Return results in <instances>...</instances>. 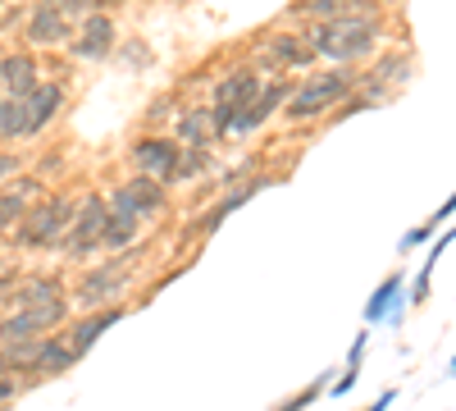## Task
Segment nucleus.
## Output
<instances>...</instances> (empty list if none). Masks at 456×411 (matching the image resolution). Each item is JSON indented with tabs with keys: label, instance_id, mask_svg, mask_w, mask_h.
Wrapping results in <instances>:
<instances>
[{
	"label": "nucleus",
	"instance_id": "nucleus-1",
	"mask_svg": "<svg viewBox=\"0 0 456 411\" xmlns=\"http://www.w3.org/2000/svg\"><path fill=\"white\" fill-rule=\"evenodd\" d=\"M379 46V19L374 14H342V19H324L315 28V42L311 51L324 55V60H338V64H352V60H365L374 55Z\"/></svg>",
	"mask_w": 456,
	"mask_h": 411
},
{
	"label": "nucleus",
	"instance_id": "nucleus-2",
	"mask_svg": "<svg viewBox=\"0 0 456 411\" xmlns=\"http://www.w3.org/2000/svg\"><path fill=\"white\" fill-rule=\"evenodd\" d=\"M69 215H73V197L55 193L46 201H37L23 210V224H19V247H37V251H46V247H60L64 229H69Z\"/></svg>",
	"mask_w": 456,
	"mask_h": 411
},
{
	"label": "nucleus",
	"instance_id": "nucleus-3",
	"mask_svg": "<svg viewBox=\"0 0 456 411\" xmlns=\"http://www.w3.org/2000/svg\"><path fill=\"white\" fill-rule=\"evenodd\" d=\"M352 73H324V78H311L301 83L297 92H288V119H315V115H329L338 101L352 96Z\"/></svg>",
	"mask_w": 456,
	"mask_h": 411
},
{
	"label": "nucleus",
	"instance_id": "nucleus-4",
	"mask_svg": "<svg viewBox=\"0 0 456 411\" xmlns=\"http://www.w3.org/2000/svg\"><path fill=\"white\" fill-rule=\"evenodd\" d=\"M260 92V78L251 69H238V73H228V78L215 87V110H210V133L224 137L228 128H233V115Z\"/></svg>",
	"mask_w": 456,
	"mask_h": 411
},
{
	"label": "nucleus",
	"instance_id": "nucleus-5",
	"mask_svg": "<svg viewBox=\"0 0 456 411\" xmlns=\"http://www.w3.org/2000/svg\"><path fill=\"white\" fill-rule=\"evenodd\" d=\"M101 224H105V197L92 193V197H83L78 215H69V229H64L60 247L69 256H92L101 247Z\"/></svg>",
	"mask_w": 456,
	"mask_h": 411
},
{
	"label": "nucleus",
	"instance_id": "nucleus-6",
	"mask_svg": "<svg viewBox=\"0 0 456 411\" xmlns=\"http://www.w3.org/2000/svg\"><path fill=\"white\" fill-rule=\"evenodd\" d=\"M128 284H133L128 260H110V266H96V270H87L83 284H78V307H105L110 297H119Z\"/></svg>",
	"mask_w": 456,
	"mask_h": 411
},
{
	"label": "nucleus",
	"instance_id": "nucleus-7",
	"mask_svg": "<svg viewBox=\"0 0 456 411\" xmlns=\"http://www.w3.org/2000/svg\"><path fill=\"white\" fill-rule=\"evenodd\" d=\"M69 316V302L60 297V302H51V307H23L19 316H10V320H0V343H19V339H37L42 329H55L60 320Z\"/></svg>",
	"mask_w": 456,
	"mask_h": 411
},
{
	"label": "nucleus",
	"instance_id": "nucleus-8",
	"mask_svg": "<svg viewBox=\"0 0 456 411\" xmlns=\"http://www.w3.org/2000/svg\"><path fill=\"white\" fill-rule=\"evenodd\" d=\"M60 101H64L60 83H37L32 92H23V137L46 133L51 119H55V110H60Z\"/></svg>",
	"mask_w": 456,
	"mask_h": 411
},
{
	"label": "nucleus",
	"instance_id": "nucleus-9",
	"mask_svg": "<svg viewBox=\"0 0 456 411\" xmlns=\"http://www.w3.org/2000/svg\"><path fill=\"white\" fill-rule=\"evenodd\" d=\"M133 165H137L146 178H174L178 142H169V137H142V142L133 146Z\"/></svg>",
	"mask_w": 456,
	"mask_h": 411
},
{
	"label": "nucleus",
	"instance_id": "nucleus-10",
	"mask_svg": "<svg viewBox=\"0 0 456 411\" xmlns=\"http://www.w3.org/2000/svg\"><path fill=\"white\" fill-rule=\"evenodd\" d=\"M283 101H288V83H270V87H260V92L238 110V115H233V128H228V133H256V128H260L265 119H270Z\"/></svg>",
	"mask_w": 456,
	"mask_h": 411
},
{
	"label": "nucleus",
	"instance_id": "nucleus-11",
	"mask_svg": "<svg viewBox=\"0 0 456 411\" xmlns=\"http://www.w3.org/2000/svg\"><path fill=\"white\" fill-rule=\"evenodd\" d=\"M114 51V19L110 14H83V28H78V42H73V55L78 60H105Z\"/></svg>",
	"mask_w": 456,
	"mask_h": 411
},
{
	"label": "nucleus",
	"instance_id": "nucleus-12",
	"mask_svg": "<svg viewBox=\"0 0 456 411\" xmlns=\"http://www.w3.org/2000/svg\"><path fill=\"white\" fill-rule=\"evenodd\" d=\"M69 37V14L55 5V0H42L32 14H28V42L32 46H55Z\"/></svg>",
	"mask_w": 456,
	"mask_h": 411
},
{
	"label": "nucleus",
	"instance_id": "nucleus-13",
	"mask_svg": "<svg viewBox=\"0 0 456 411\" xmlns=\"http://www.w3.org/2000/svg\"><path fill=\"white\" fill-rule=\"evenodd\" d=\"M270 183H274V178H251V183H238V188H228V193H224V201L206 210V219L197 224V234H201V238H210V234L219 229V224H224V215H233L238 206H247L256 193H265V188H270Z\"/></svg>",
	"mask_w": 456,
	"mask_h": 411
},
{
	"label": "nucleus",
	"instance_id": "nucleus-14",
	"mask_svg": "<svg viewBox=\"0 0 456 411\" xmlns=\"http://www.w3.org/2000/svg\"><path fill=\"white\" fill-rule=\"evenodd\" d=\"M124 320V307H105V311H96V316H83V320H73V329H69V348H73V357H83V352H92V343L101 339V333L110 329V325H119Z\"/></svg>",
	"mask_w": 456,
	"mask_h": 411
},
{
	"label": "nucleus",
	"instance_id": "nucleus-15",
	"mask_svg": "<svg viewBox=\"0 0 456 411\" xmlns=\"http://www.w3.org/2000/svg\"><path fill=\"white\" fill-rule=\"evenodd\" d=\"M37 83V60L32 55H5L0 60V87H5V96H23V92H32Z\"/></svg>",
	"mask_w": 456,
	"mask_h": 411
},
{
	"label": "nucleus",
	"instance_id": "nucleus-16",
	"mask_svg": "<svg viewBox=\"0 0 456 411\" xmlns=\"http://www.w3.org/2000/svg\"><path fill=\"white\" fill-rule=\"evenodd\" d=\"M124 197H128V206H133L142 219L165 210V188H160V178H146V174H137L133 183H124Z\"/></svg>",
	"mask_w": 456,
	"mask_h": 411
},
{
	"label": "nucleus",
	"instance_id": "nucleus-17",
	"mask_svg": "<svg viewBox=\"0 0 456 411\" xmlns=\"http://www.w3.org/2000/svg\"><path fill=\"white\" fill-rule=\"evenodd\" d=\"M60 279H23V284H14V292H10V307H51V302H60Z\"/></svg>",
	"mask_w": 456,
	"mask_h": 411
},
{
	"label": "nucleus",
	"instance_id": "nucleus-18",
	"mask_svg": "<svg viewBox=\"0 0 456 411\" xmlns=\"http://www.w3.org/2000/svg\"><path fill=\"white\" fill-rule=\"evenodd\" d=\"M37 193H42V188H37L32 178L14 183L10 193H0V229H14V224L23 219V210L32 206V197H37Z\"/></svg>",
	"mask_w": 456,
	"mask_h": 411
},
{
	"label": "nucleus",
	"instance_id": "nucleus-19",
	"mask_svg": "<svg viewBox=\"0 0 456 411\" xmlns=\"http://www.w3.org/2000/svg\"><path fill=\"white\" fill-rule=\"evenodd\" d=\"M406 60L402 55H388V60H379L374 69H370V78H365V87L374 92V101H384L388 96V78H406Z\"/></svg>",
	"mask_w": 456,
	"mask_h": 411
},
{
	"label": "nucleus",
	"instance_id": "nucleus-20",
	"mask_svg": "<svg viewBox=\"0 0 456 411\" xmlns=\"http://www.w3.org/2000/svg\"><path fill=\"white\" fill-rule=\"evenodd\" d=\"M402 297V275H393V279H384L374 288V297H370V307H365V320L374 325V320H384L388 311H393V302Z\"/></svg>",
	"mask_w": 456,
	"mask_h": 411
},
{
	"label": "nucleus",
	"instance_id": "nucleus-21",
	"mask_svg": "<svg viewBox=\"0 0 456 411\" xmlns=\"http://www.w3.org/2000/svg\"><path fill=\"white\" fill-rule=\"evenodd\" d=\"M178 137L187 142V146H206L215 133H210V115L206 110H187V115L178 119Z\"/></svg>",
	"mask_w": 456,
	"mask_h": 411
},
{
	"label": "nucleus",
	"instance_id": "nucleus-22",
	"mask_svg": "<svg viewBox=\"0 0 456 411\" xmlns=\"http://www.w3.org/2000/svg\"><path fill=\"white\" fill-rule=\"evenodd\" d=\"M0 137H23V96H0Z\"/></svg>",
	"mask_w": 456,
	"mask_h": 411
},
{
	"label": "nucleus",
	"instance_id": "nucleus-23",
	"mask_svg": "<svg viewBox=\"0 0 456 411\" xmlns=\"http://www.w3.org/2000/svg\"><path fill=\"white\" fill-rule=\"evenodd\" d=\"M361 5H365V0H306L301 10L324 23V19H342V14H361Z\"/></svg>",
	"mask_w": 456,
	"mask_h": 411
},
{
	"label": "nucleus",
	"instance_id": "nucleus-24",
	"mask_svg": "<svg viewBox=\"0 0 456 411\" xmlns=\"http://www.w3.org/2000/svg\"><path fill=\"white\" fill-rule=\"evenodd\" d=\"M274 60H279V64H311L315 51H306L297 37H279V42H274Z\"/></svg>",
	"mask_w": 456,
	"mask_h": 411
},
{
	"label": "nucleus",
	"instance_id": "nucleus-25",
	"mask_svg": "<svg viewBox=\"0 0 456 411\" xmlns=\"http://www.w3.org/2000/svg\"><path fill=\"white\" fill-rule=\"evenodd\" d=\"M55 5H60L64 14H96L101 5H110V0H55Z\"/></svg>",
	"mask_w": 456,
	"mask_h": 411
},
{
	"label": "nucleus",
	"instance_id": "nucleus-26",
	"mask_svg": "<svg viewBox=\"0 0 456 411\" xmlns=\"http://www.w3.org/2000/svg\"><path fill=\"white\" fill-rule=\"evenodd\" d=\"M315 393H320V384H311L306 393H301V398H292V402H288V407H279V411H306V407L315 402Z\"/></svg>",
	"mask_w": 456,
	"mask_h": 411
},
{
	"label": "nucleus",
	"instance_id": "nucleus-27",
	"mask_svg": "<svg viewBox=\"0 0 456 411\" xmlns=\"http://www.w3.org/2000/svg\"><path fill=\"white\" fill-rule=\"evenodd\" d=\"M23 169V160L19 156H0V183H5V178H14Z\"/></svg>",
	"mask_w": 456,
	"mask_h": 411
},
{
	"label": "nucleus",
	"instance_id": "nucleus-28",
	"mask_svg": "<svg viewBox=\"0 0 456 411\" xmlns=\"http://www.w3.org/2000/svg\"><path fill=\"white\" fill-rule=\"evenodd\" d=\"M14 393H19V384H14L10 375H0V407H5V402H10Z\"/></svg>",
	"mask_w": 456,
	"mask_h": 411
},
{
	"label": "nucleus",
	"instance_id": "nucleus-29",
	"mask_svg": "<svg viewBox=\"0 0 456 411\" xmlns=\"http://www.w3.org/2000/svg\"><path fill=\"white\" fill-rule=\"evenodd\" d=\"M10 288H14V275H5V279H0V302L10 297Z\"/></svg>",
	"mask_w": 456,
	"mask_h": 411
},
{
	"label": "nucleus",
	"instance_id": "nucleus-30",
	"mask_svg": "<svg viewBox=\"0 0 456 411\" xmlns=\"http://www.w3.org/2000/svg\"><path fill=\"white\" fill-rule=\"evenodd\" d=\"M388 402H393V393H384V398H379V402H374V407H370V411H384V407H388Z\"/></svg>",
	"mask_w": 456,
	"mask_h": 411
}]
</instances>
